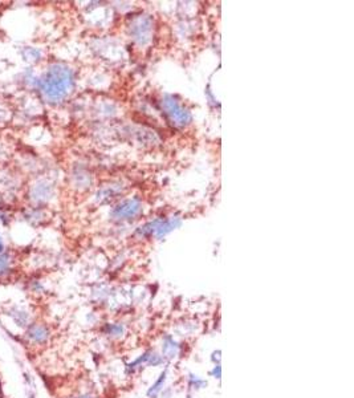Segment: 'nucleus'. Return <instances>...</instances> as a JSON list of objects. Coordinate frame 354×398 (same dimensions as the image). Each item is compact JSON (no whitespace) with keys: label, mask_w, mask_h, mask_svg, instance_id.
Segmentation results:
<instances>
[{"label":"nucleus","mask_w":354,"mask_h":398,"mask_svg":"<svg viewBox=\"0 0 354 398\" xmlns=\"http://www.w3.org/2000/svg\"><path fill=\"white\" fill-rule=\"evenodd\" d=\"M39 87L48 102L57 104L67 98L73 88V73L63 64H53L43 74Z\"/></svg>","instance_id":"f257e3e1"},{"label":"nucleus","mask_w":354,"mask_h":398,"mask_svg":"<svg viewBox=\"0 0 354 398\" xmlns=\"http://www.w3.org/2000/svg\"><path fill=\"white\" fill-rule=\"evenodd\" d=\"M52 337H53V332L49 324L34 320L21 332V335L19 336V342H21L25 348L36 351L49 345Z\"/></svg>","instance_id":"f03ea898"},{"label":"nucleus","mask_w":354,"mask_h":398,"mask_svg":"<svg viewBox=\"0 0 354 398\" xmlns=\"http://www.w3.org/2000/svg\"><path fill=\"white\" fill-rule=\"evenodd\" d=\"M4 314L10 319L14 327H16L19 331L23 332L28 325L35 320V314L32 309H30L25 305L20 304H11L6 308Z\"/></svg>","instance_id":"7ed1b4c3"},{"label":"nucleus","mask_w":354,"mask_h":398,"mask_svg":"<svg viewBox=\"0 0 354 398\" xmlns=\"http://www.w3.org/2000/svg\"><path fill=\"white\" fill-rule=\"evenodd\" d=\"M165 109L167 111V113L170 114L171 120L175 121V124L178 125H184L187 124L188 120H190V116L186 111H184L183 108L181 105L178 104L177 101L173 100L171 97H167L166 100L164 101Z\"/></svg>","instance_id":"20e7f679"},{"label":"nucleus","mask_w":354,"mask_h":398,"mask_svg":"<svg viewBox=\"0 0 354 398\" xmlns=\"http://www.w3.org/2000/svg\"><path fill=\"white\" fill-rule=\"evenodd\" d=\"M181 352V345L171 335H165L162 340V352L160 355L165 358V361H171L177 357Z\"/></svg>","instance_id":"39448f33"},{"label":"nucleus","mask_w":354,"mask_h":398,"mask_svg":"<svg viewBox=\"0 0 354 398\" xmlns=\"http://www.w3.org/2000/svg\"><path fill=\"white\" fill-rule=\"evenodd\" d=\"M14 274V258L4 251L0 254V283L11 278Z\"/></svg>","instance_id":"423d86ee"},{"label":"nucleus","mask_w":354,"mask_h":398,"mask_svg":"<svg viewBox=\"0 0 354 398\" xmlns=\"http://www.w3.org/2000/svg\"><path fill=\"white\" fill-rule=\"evenodd\" d=\"M167 373H169V368L166 366L164 370L160 372L159 377L155 380V382L151 385L150 388L147 389V391H146L147 398H157L158 395L162 393V390H164V388H165V384H166V381H167Z\"/></svg>","instance_id":"0eeeda50"},{"label":"nucleus","mask_w":354,"mask_h":398,"mask_svg":"<svg viewBox=\"0 0 354 398\" xmlns=\"http://www.w3.org/2000/svg\"><path fill=\"white\" fill-rule=\"evenodd\" d=\"M138 211H140V203L137 201H126L120 207H117L114 214L118 218H130L137 214Z\"/></svg>","instance_id":"6e6552de"},{"label":"nucleus","mask_w":354,"mask_h":398,"mask_svg":"<svg viewBox=\"0 0 354 398\" xmlns=\"http://www.w3.org/2000/svg\"><path fill=\"white\" fill-rule=\"evenodd\" d=\"M126 327L122 323H107L102 327V333L111 338H120L125 335Z\"/></svg>","instance_id":"1a4fd4ad"},{"label":"nucleus","mask_w":354,"mask_h":398,"mask_svg":"<svg viewBox=\"0 0 354 398\" xmlns=\"http://www.w3.org/2000/svg\"><path fill=\"white\" fill-rule=\"evenodd\" d=\"M187 384L188 386H190V389H193V390H202V389H204L206 386L208 385V382L204 380V378L199 377L198 375H195V373H188V377H187Z\"/></svg>","instance_id":"9d476101"},{"label":"nucleus","mask_w":354,"mask_h":398,"mask_svg":"<svg viewBox=\"0 0 354 398\" xmlns=\"http://www.w3.org/2000/svg\"><path fill=\"white\" fill-rule=\"evenodd\" d=\"M28 287H30L31 294L40 295V294H43V292H44L43 284H41V283L39 280H31L30 283H28Z\"/></svg>","instance_id":"9b49d317"},{"label":"nucleus","mask_w":354,"mask_h":398,"mask_svg":"<svg viewBox=\"0 0 354 398\" xmlns=\"http://www.w3.org/2000/svg\"><path fill=\"white\" fill-rule=\"evenodd\" d=\"M208 375H210L212 378H215V380H221V378H222V366H221V364L214 365Z\"/></svg>","instance_id":"f8f14e48"},{"label":"nucleus","mask_w":354,"mask_h":398,"mask_svg":"<svg viewBox=\"0 0 354 398\" xmlns=\"http://www.w3.org/2000/svg\"><path fill=\"white\" fill-rule=\"evenodd\" d=\"M67 398H98L97 395L91 393V391H81V393H76L73 395H69Z\"/></svg>","instance_id":"ddd939ff"},{"label":"nucleus","mask_w":354,"mask_h":398,"mask_svg":"<svg viewBox=\"0 0 354 398\" xmlns=\"http://www.w3.org/2000/svg\"><path fill=\"white\" fill-rule=\"evenodd\" d=\"M221 358H222V351H214L212 352V355H211V361L214 362V365L221 364Z\"/></svg>","instance_id":"4468645a"},{"label":"nucleus","mask_w":354,"mask_h":398,"mask_svg":"<svg viewBox=\"0 0 354 398\" xmlns=\"http://www.w3.org/2000/svg\"><path fill=\"white\" fill-rule=\"evenodd\" d=\"M36 394H35V390L32 388V385H28V391H27V398H35Z\"/></svg>","instance_id":"2eb2a0df"},{"label":"nucleus","mask_w":354,"mask_h":398,"mask_svg":"<svg viewBox=\"0 0 354 398\" xmlns=\"http://www.w3.org/2000/svg\"><path fill=\"white\" fill-rule=\"evenodd\" d=\"M4 251H6V246H4L3 239H2V236H0V254H2V252H4Z\"/></svg>","instance_id":"dca6fc26"}]
</instances>
